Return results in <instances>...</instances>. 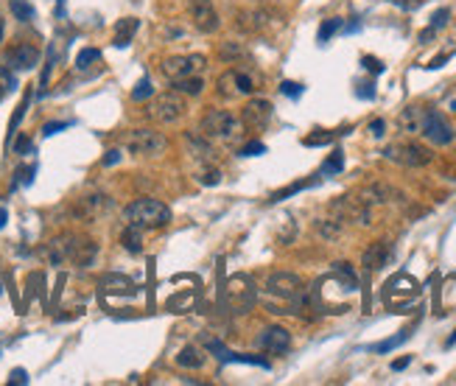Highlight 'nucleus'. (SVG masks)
<instances>
[{
    "instance_id": "25",
    "label": "nucleus",
    "mask_w": 456,
    "mask_h": 386,
    "mask_svg": "<svg viewBox=\"0 0 456 386\" xmlns=\"http://www.w3.org/2000/svg\"><path fill=\"white\" fill-rule=\"evenodd\" d=\"M174 90L177 93H182V96H202L204 93V82L199 79V76H191V79H179V82H174Z\"/></svg>"
},
{
    "instance_id": "33",
    "label": "nucleus",
    "mask_w": 456,
    "mask_h": 386,
    "mask_svg": "<svg viewBox=\"0 0 456 386\" xmlns=\"http://www.w3.org/2000/svg\"><path fill=\"white\" fill-rule=\"evenodd\" d=\"M218 56L227 59V62H238V56H244V48L238 42H224L221 51H218Z\"/></svg>"
},
{
    "instance_id": "1",
    "label": "nucleus",
    "mask_w": 456,
    "mask_h": 386,
    "mask_svg": "<svg viewBox=\"0 0 456 386\" xmlns=\"http://www.w3.org/2000/svg\"><path fill=\"white\" fill-rule=\"evenodd\" d=\"M171 221V207L168 204H163L160 199H148V196H143V199H134L126 210H123V224H129V227H137V229H160V227H166Z\"/></svg>"
},
{
    "instance_id": "18",
    "label": "nucleus",
    "mask_w": 456,
    "mask_h": 386,
    "mask_svg": "<svg viewBox=\"0 0 456 386\" xmlns=\"http://www.w3.org/2000/svg\"><path fill=\"white\" fill-rule=\"evenodd\" d=\"M389 258H392V244H387V241H378V244H372L367 252H364V266L369 269V272H378V269H384L387 263H389Z\"/></svg>"
},
{
    "instance_id": "37",
    "label": "nucleus",
    "mask_w": 456,
    "mask_h": 386,
    "mask_svg": "<svg viewBox=\"0 0 456 386\" xmlns=\"http://www.w3.org/2000/svg\"><path fill=\"white\" fill-rule=\"evenodd\" d=\"M34 174H37V166L17 168V174H15V188H17V185H31V182H34Z\"/></svg>"
},
{
    "instance_id": "40",
    "label": "nucleus",
    "mask_w": 456,
    "mask_h": 386,
    "mask_svg": "<svg viewBox=\"0 0 456 386\" xmlns=\"http://www.w3.org/2000/svg\"><path fill=\"white\" fill-rule=\"evenodd\" d=\"M361 64H364L369 73H375V76H381V73L387 70V64H384L381 59H375V56H361Z\"/></svg>"
},
{
    "instance_id": "14",
    "label": "nucleus",
    "mask_w": 456,
    "mask_h": 386,
    "mask_svg": "<svg viewBox=\"0 0 456 386\" xmlns=\"http://www.w3.org/2000/svg\"><path fill=\"white\" fill-rule=\"evenodd\" d=\"M6 62L12 70H34L40 64V48L23 42V45H15L9 53H6Z\"/></svg>"
},
{
    "instance_id": "35",
    "label": "nucleus",
    "mask_w": 456,
    "mask_h": 386,
    "mask_svg": "<svg viewBox=\"0 0 456 386\" xmlns=\"http://www.w3.org/2000/svg\"><path fill=\"white\" fill-rule=\"evenodd\" d=\"M311 185H317V179H308V182H297V185H288L286 191H277V193L272 196V202H283V199H288V196L299 193L302 188H311Z\"/></svg>"
},
{
    "instance_id": "15",
    "label": "nucleus",
    "mask_w": 456,
    "mask_h": 386,
    "mask_svg": "<svg viewBox=\"0 0 456 386\" xmlns=\"http://www.w3.org/2000/svg\"><path fill=\"white\" fill-rule=\"evenodd\" d=\"M185 148H188V154L191 157H196L199 163H207V166H213L216 163V143H210L202 132L199 134H185Z\"/></svg>"
},
{
    "instance_id": "19",
    "label": "nucleus",
    "mask_w": 456,
    "mask_h": 386,
    "mask_svg": "<svg viewBox=\"0 0 456 386\" xmlns=\"http://www.w3.org/2000/svg\"><path fill=\"white\" fill-rule=\"evenodd\" d=\"M73 241H76V236H59V238H53V241L48 244L45 255H48L51 266H62V263H67V261H70Z\"/></svg>"
},
{
    "instance_id": "9",
    "label": "nucleus",
    "mask_w": 456,
    "mask_h": 386,
    "mask_svg": "<svg viewBox=\"0 0 456 386\" xmlns=\"http://www.w3.org/2000/svg\"><path fill=\"white\" fill-rule=\"evenodd\" d=\"M420 134H423L428 143H434V146H448V143H453V129H450V123L445 121V115L437 112V109H428V112H426V121H423Z\"/></svg>"
},
{
    "instance_id": "13",
    "label": "nucleus",
    "mask_w": 456,
    "mask_h": 386,
    "mask_svg": "<svg viewBox=\"0 0 456 386\" xmlns=\"http://www.w3.org/2000/svg\"><path fill=\"white\" fill-rule=\"evenodd\" d=\"M109 207H112V199L107 193H90V196H82L79 202H76L73 213L79 216V218H85V221H93L101 213H107Z\"/></svg>"
},
{
    "instance_id": "45",
    "label": "nucleus",
    "mask_w": 456,
    "mask_h": 386,
    "mask_svg": "<svg viewBox=\"0 0 456 386\" xmlns=\"http://www.w3.org/2000/svg\"><path fill=\"white\" fill-rule=\"evenodd\" d=\"M28 151H31V137H28V134L17 137V143H15V154H28Z\"/></svg>"
},
{
    "instance_id": "43",
    "label": "nucleus",
    "mask_w": 456,
    "mask_h": 386,
    "mask_svg": "<svg viewBox=\"0 0 456 386\" xmlns=\"http://www.w3.org/2000/svg\"><path fill=\"white\" fill-rule=\"evenodd\" d=\"M356 96H358V98H364V101H372V98H375V85H372V82H364V85H358Z\"/></svg>"
},
{
    "instance_id": "21",
    "label": "nucleus",
    "mask_w": 456,
    "mask_h": 386,
    "mask_svg": "<svg viewBox=\"0 0 456 386\" xmlns=\"http://www.w3.org/2000/svg\"><path fill=\"white\" fill-rule=\"evenodd\" d=\"M426 107H406L403 112H401V118H398V126L406 132V134H420V129H423V121H426Z\"/></svg>"
},
{
    "instance_id": "2",
    "label": "nucleus",
    "mask_w": 456,
    "mask_h": 386,
    "mask_svg": "<svg viewBox=\"0 0 456 386\" xmlns=\"http://www.w3.org/2000/svg\"><path fill=\"white\" fill-rule=\"evenodd\" d=\"M199 132L210 143H236L244 132V123L227 109H207V115L199 123Z\"/></svg>"
},
{
    "instance_id": "20",
    "label": "nucleus",
    "mask_w": 456,
    "mask_h": 386,
    "mask_svg": "<svg viewBox=\"0 0 456 386\" xmlns=\"http://www.w3.org/2000/svg\"><path fill=\"white\" fill-rule=\"evenodd\" d=\"M96 255H98V247L93 244V241H87V238H79L76 236V241H73V252H70V263H76V266H90L93 261H96Z\"/></svg>"
},
{
    "instance_id": "50",
    "label": "nucleus",
    "mask_w": 456,
    "mask_h": 386,
    "mask_svg": "<svg viewBox=\"0 0 456 386\" xmlns=\"http://www.w3.org/2000/svg\"><path fill=\"white\" fill-rule=\"evenodd\" d=\"M6 221H9V213H6V207H0V229L6 227Z\"/></svg>"
},
{
    "instance_id": "38",
    "label": "nucleus",
    "mask_w": 456,
    "mask_h": 386,
    "mask_svg": "<svg viewBox=\"0 0 456 386\" xmlns=\"http://www.w3.org/2000/svg\"><path fill=\"white\" fill-rule=\"evenodd\" d=\"M258 154H266V146L261 140H252L238 151V157H258Z\"/></svg>"
},
{
    "instance_id": "4",
    "label": "nucleus",
    "mask_w": 456,
    "mask_h": 386,
    "mask_svg": "<svg viewBox=\"0 0 456 386\" xmlns=\"http://www.w3.org/2000/svg\"><path fill=\"white\" fill-rule=\"evenodd\" d=\"M266 294L274 297V299H283V302H291V305H299L306 299V288H302V280L291 272H274L266 277Z\"/></svg>"
},
{
    "instance_id": "6",
    "label": "nucleus",
    "mask_w": 456,
    "mask_h": 386,
    "mask_svg": "<svg viewBox=\"0 0 456 386\" xmlns=\"http://www.w3.org/2000/svg\"><path fill=\"white\" fill-rule=\"evenodd\" d=\"M384 157L389 163H398L406 168H420V166L431 163V151L426 146H417V143H392L384 148Z\"/></svg>"
},
{
    "instance_id": "16",
    "label": "nucleus",
    "mask_w": 456,
    "mask_h": 386,
    "mask_svg": "<svg viewBox=\"0 0 456 386\" xmlns=\"http://www.w3.org/2000/svg\"><path fill=\"white\" fill-rule=\"evenodd\" d=\"M258 347L266 350V353H286V350L291 347V333H288L286 328L272 325V328H266V331L258 336Z\"/></svg>"
},
{
    "instance_id": "32",
    "label": "nucleus",
    "mask_w": 456,
    "mask_h": 386,
    "mask_svg": "<svg viewBox=\"0 0 456 386\" xmlns=\"http://www.w3.org/2000/svg\"><path fill=\"white\" fill-rule=\"evenodd\" d=\"M151 96H155V85H151L148 76H143V79L134 85V90H132V98H134V101H146V98H151Z\"/></svg>"
},
{
    "instance_id": "3",
    "label": "nucleus",
    "mask_w": 456,
    "mask_h": 386,
    "mask_svg": "<svg viewBox=\"0 0 456 386\" xmlns=\"http://www.w3.org/2000/svg\"><path fill=\"white\" fill-rule=\"evenodd\" d=\"M126 148L137 157H160V154L168 148V140L163 132L157 129H132L126 134Z\"/></svg>"
},
{
    "instance_id": "8",
    "label": "nucleus",
    "mask_w": 456,
    "mask_h": 386,
    "mask_svg": "<svg viewBox=\"0 0 456 386\" xmlns=\"http://www.w3.org/2000/svg\"><path fill=\"white\" fill-rule=\"evenodd\" d=\"M207 67V59L202 53H185V56H168L163 62V73L168 76L171 82L179 79H191V76H199Z\"/></svg>"
},
{
    "instance_id": "44",
    "label": "nucleus",
    "mask_w": 456,
    "mask_h": 386,
    "mask_svg": "<svg viewBox=\"0 0 456 386\" xmlns=\"http://www.w3.org/2000/svg\"><path fill=\"white\" fill-rule=\"evenodd\" d=\"M67 126H70L67 121H51V123H45V126H42V134H45V137H51V134H56V132H62V129H67Z\"/></svg>"
},
{
    "instance_id": "22",
    "label": "nucleus",
    "mask_w": 456,
    "mask_h": 386,
    "mask_svg": "<svg viewBox=\"0 0 456 386\" xmlns=\"http://www.w3.org/2000/svg\"><path fill=\"white\" fill-rule=\"evenodd\" d=\"M137 28H140V20H134V17L118 20V26H115V40H112V45H115V48H126V45L132 42V37L137 34Z\"/></svg>"
},
{
    "instance_id": "49",
    "label": "nucleus",
    "mask_w": 456,
    "mask_h": 386,
    "mask_svg": "<svg viewBox=\"0 0 456 386\" xmlns=\"http://www.w3.org/2000/svg\"><path fill=\"white\" fill-rule=\"evenodd\" d=\"M409 361H412L409 356H406V358H398V361H392V369H395V372H398V369H406V367H409Z\"/></svg>"
},
{
    "instance_id": "27",
    "label": "nucleus",
    "mask_w": 456,
    "mask_h": 386,
    "mask_svg": "<svg viewBox=\"0 0 456 386\" xmlns=\"http://www.w3.org/2000/svg\"><path fill=\"white\" fill-rule=\"evenodd\" d=\"M342 168H344V151H333L331 157L322 163V177H336V174H342Z\"/></svg>"
},
{
    "instance_id": "26",
    "label": "nucleus",
    "mask_w": 456,
    "mask_h": 386,
    "mask_svg": "<svg viewBox=\"0 0 456 386\" xmlns=\"http://www.w3.org/2000/svg\"><path fill=\"white\" fill-rule=\"evenodd\" d=\"M448 20H450V12H448V9H439V12H434V17H431V26H428V28L420 34V42H428V40H431V37H434L439 28H445V26H448Z\"/></svg>"
},
{
    "instance_id": "36",
    "label": "nucleus",
    "mask_w": 456,
    "mask_h": 386,
    "mask_svg": "<svg viewBox=\"0 0 456 386\" xmlns=\"http://www.w3.org/2000/svg\"><path fill=\"white\" fill-rule=\"evenodd\" d=\"M28 101H31V93L23 98V104L17 107V112H15V118H12V123H9V140H12V134H15V129L20 126V121H23V115H26V109H28Z\"/></svg>"
},
{
    "instance_id": "12",
    "label": "nucleus",
    "mask_w": 456,
    "mask_h": 386,
    "mask_svg": "<svg viewBox=\"0 0 456 386\" xmlns=\"http://www.w3.org/2000/svg\"><path fill=\"white\" fill-rule=\"evenodd\" d=\"M331 210L344 218V221H356V224H369V204L364 199H353V196H339Z\"/></svg>"
},
{
    "instance_id": "5",
    "label": "nucleus",
    "mask_w": 456,
    "mask_h": 386,
    "mask_svg": "<svg viewBox=\"0 0 456 386\" xmlns=\"http://www.w3.org/2000/svg\"><path fill=\"white\" fill-rule=\"evenodd\" d=\"M148 115L155 118L157 123H163V126L179 123V121H182V115H185V98H182V93L168 90V93L157 96V98H155V104L148 107Z\"/></svg>"
},
{
    "instance_id": "34",
    "label": "nucleus",
    "mask_w": 456,
    "mask_h": 386,
    "mask_svg": "<svg viewBox=\"0 0 456 386\" xmlns=\"http://www.w3.org/2000/svg\"><path fill=\"white\" fill-rule=\"evenodd\" d=\"M406 339H409V331H401L398 336H392V339H387V342H381V344H375L372 350H375V353H389V350H395L398 344H403Z\"/></svg>"
},
{
    "instance_id": "11",
    "label": "nucleus",
    "mask_w": 456,
    "mask_h": 386,
    "mask_svg": "<svg viewBox=\"0 0 456 386\" xmlns=\"http://www.w3.org/2000/svg\"><path fill=\"white\" fill-rule=\"evenodd\" d=\"M272 112H274V107L266 98H252L241 109V123H244V129H266L272 121Z\"/></svg>"
},
{
    "instance_id": "53",
    "label": "nucleus",
    "mask_w": 456,
    "mask_h": 386,
    "mask_svg": "<svg viewBox=\"0 0 456 386\" xmlns=\"http://www.w3.org/2000/svg\"><path fill=\"white\" fill-rule=\"evenodd\" d=\"M0 96H3V90H0Z\"/></svg>"
},
{
    "instance_id": "23",
    "label": "nucleus",
    "mask_w": 456,
    "mask_h": 386,
    "mask_svg": "<svg viewBox=\"0 0 456 386\" xmlns=\"http://www.w3.org/2000/svg\"><path fill=\"white\" fill-rule=\"evenodd\" d=\"M177 364H179L182 369H199V367L204 364V353H202L196 344H188V347H182V350H179Z\"/></svg>"
},
{
    "instance_id": "51",
    "label": "nucleus",
    "mask_w": 456,
    "mask_h": 386,
    "mask_svg": "<svg viewBox=\"0 0 456 386\" xmlns=\"http://www.w3.org/2000/svg\"><path fill=\"white\" fill-rule=\"evenodd\" d=\"M64 15V0H59V3H56V17H62Z\"/></svg>"
},
{
    "instance_id": "39",
    "label": "nucleus",
    "mask_w": 456,
    "mask_h": 386,
    "mask_svg": "<svg viewBox=\"0 0 456 386\" xmlns=\"http://www.w3.org/2000/svg\"><path fill=\"white\" fill-rule=\"evenodd\" d=\"M196 182H199V185H218V182H221V171H218V168H207V171H202V174L196 177Z\"/></svg>"
},
{
    "instance_id": "24",
    "label": "nucleus",
    "mask_w": 456,
    "mask_h": 386,
    "mask_svg": "<svg viewBox=\"0 0 456 386\" xmlns=\"http://www.w3.org/2000/svg\"><path fill=\"white\" fill-rule=\"evenodd\" d=\"M121 244H123L126 252L140 255V252H143V229L126 224V227H123V236H121Z\"/></svg>"
},
{
    "instance_id": "30",
    "label": "nucleus",
    "mask_w": 456,
    "mask_h": 386,
    "mask_svg": "<svg viewBox=\"0 0 456 386\" xmlns=\"http://www.w3.org/2000/svg\"><path fill=\"white\" fill-rule=\"evenodd\" d=\"M98 59H101V51H98V48H82L79 56H76V70H87V67H93Z\"/></svg>"
},
{
    "instance_id": "31",
    "label": "nucleus",
    "mask_w": 456,
    "mask_h": 386,
    "mask_svg": "<svg viewBox=\"0 0 456 386\" xmlns=\"http://www.w3.org/2000/svg\"><path fill=\"white\" fill-rule=\"evenodd\" d=\"M342 26H344V20H342V17H328V20L319 26V34H317V40H319V42H328V40H331L336 31H342Z\"/></svg>"
},
{
    "instance_id": "41",
    "label": "nucleus",
    "mask_w": 456,
    "mask_h": 386,
    "mask_svg": "<svg viewBox=\"0 0 456 386\" xmlns=\"http://www.w3.org/2000/svg\"><path fill=\"white\" fill-rule=\"evenodd\" d=\"M302 90H306V87L297 85V82H283V85H280V93H283V96H288V98H299V96H302Z\"/></svg>"
},
{
    "instance_id": "29",
    "label": "nucleus",
    "mask_w": 456,
    "mask_h": 386,
    "mask_svg": "<svg viewBox=\"0 0 456 386\" xmlns=\"http://www.w3.org/2000/svg\"><path fill=\"white\" fill-rule=\"evenodd\" d=\"M317 233L322 238H328V241H336L342 236V224L333 221V218H322V221H317Z\"/></svg>"
},
{
    "instance_id": "42",
    "label": "nucleus",
    "mask_w": 456,
    "mask_h": 386,
    "mask_svg": "<svg viewBox=\"0 0 456 386\" xmlns=\"http://www.w3.org/2000/svg\"><path fill=\"white\" fill-rule=\"evenodd\" d=\"M453 51H456V48H450V51H442V53H439V56H434V59H431L426 67H428V70H439V67H442V64H445V62L453 56Z\"/></svg>"
},
{
    "instance_id": "48",
    "label": "nucleus",
    "mask_w": 456,
    "mask_h": 386,
    "mask_svg": "<svg viewBox=\"0 0 456 386\" xmlns=\"http://www.w3.org/2000/svg\"><path fill=\"white\" fill-rule=\"evenodd\" d=\"M384 129H387V126H384V121H372V123H369V132H372L375 137H381V134H384Z\"/></svg>"
},
{
    "instance_id": "47",
    "label": "nucleus",
    "mask_w": 456,
    "mask_h": 386,
    "mask_svg": "<svg viewBox=\"0 0 456 386\" xmlns=\"http://www.w3.org/2000/svg\"><path fill=\"white\" fill-rule=\"evenodd\" d=\"M115 163H121V151L118 148H109L107 157H104V166H115Z\"/></svg>"
},
{
    "instance_id": "7",
    "label": "nucleus",
    "mask_w": 456,
    "mask_h": 386,
    "mask_svg": "<svg viewBox=\"0 0 456 386\" xmlns=\"http://www.w3.org/2000/svg\"><path fill=\"white\" fill-rule=\"evenodd\" d=\"M258 90L255 79L241 70V67H233V70H227L221 79H218V96L221 98H238V96H252Z\"/></svg>"
},
{
    "instance_id": "10",
    "label": "nucleus",
    "mask_w": 456,
    "mask_h": 386,
    "mask_svg": "<svg viewBox=\"0 0 456 386\" xmlns=\"http://www.w3.org/2000/svg\"><path fill=\"white\" fill-rule=\"evenodd\" d=\"M188 15L193 20V26L202 31V34H213L221 20H218V12L213 6V0H191L188 3Z\"/></svg>"
},
{
    "instance_id": "28",
    "label": "nucleus",
    "mask_w": 456,
    "mask_h": 386,
    "mask_svg": "<svg viewBox=\"0 0 456 386\" xmlns=\"http://www.w3.org/2000/svg\"><path fill=\"white\" fill-rule=\"evenodd\" d=\"M9 9H12V15H15L20 23H28V20H34V15H37L28 0H9Z\"/></svg>"
},
{
    "instance_id": "46",
    "label": "nucleus",
    "mask_w": 456,
    "mask_h": 386,
    "mask_svg": "<svg viewBox=\"0 0 456 386\" xmlns=\"http://www.w3.org/2000/svg\"><path fill=\"white\" fill-rule=\"evenodd\" d=\"M9 383H12V386H15V383H28V372H26V369H12Z\"/></svg>"
},
{
    "instance_id": "17",
    "label": "nucleus",
    "mask_w": 456,
    "mask_h": 386,
    "mask_svg": "<svg viewBox=\"0 0 456 386\" xmlns=\"http://www.w3.org/2000/svg\"><path fill=\"white\" fill-rule=\"evenodd\" d=\"M98 286H101V294L107 297H137V286L123 274H104Z\"/></svg>"
},
{
    "instance_id": "52",
    "label": "nucleus",
    "mask_w": 456,
    "mask_h": 386,
    "mask_svg": "<svg viewBox=\"0 0 456 386\" xmlns=\"http://www.w3.org/2000/svg\"><path fill=\"white\" fill-rule=\"evenodd\" d=\"M450 109H453V112H456V98H453V101H450Z\"/></svg>"
}]
</instances>
